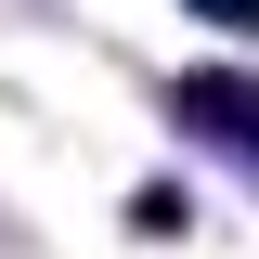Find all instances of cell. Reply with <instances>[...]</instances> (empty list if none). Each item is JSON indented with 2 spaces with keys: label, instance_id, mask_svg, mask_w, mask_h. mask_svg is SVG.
Listing matches in <instances>:
<instances>
[{
  "label": "cell",
  "instance_id": "6da1fadb",
  "mask_svg": "<svg viewBox=\"0 0 259 259\" xmlns=\"http://www.w3.org/2000/svg\"><path fill=\"white\" fill-rule=\"evenodd\" d=\"M182 117H194V130H221V143H259V91H233V78H194Z\"/></svg>",
  "mask_w": 259,
  "mask_h": 259
},
{
  "label": "cell",
  "instance_id": "7a4b0ae2",
  "mask_svg": "<svg viewBox=\"0 0 259 259\" xmlns=\"http://www.w3.org/2000/svg\"><path fill=\"white\" fill-rule=\"evenodd\" d=\"M194 13H207V26H259V0H194Z\"/></svg>",
  "mask_w": 259,
  "mask_h": 259
}]
</instances>
